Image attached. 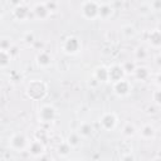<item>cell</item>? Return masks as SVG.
<instances>
[{"label":"cell","mask_w":161,"mask_h":161,"mask_svg":"<svg viewBox=\"0 0 161 161\" xmlns=\"http://www.w3.org/2000/svg\"><path fill=\"white\" fill-rule=\"evenodd\" d=\"M26 92H28V96L29 97H31L34 99H38V98H42L45 94L47 87L40 80H34V82L29 83V86L26 88Z\"/></svg>","instance_id":"obj_1"},{"label":"cell","mask_w":161,"mask_h":161,"mask_svg":"<svg viewBox=\"0 0 161 161\" xmlns=\"http://www.w3.org/2000/svg\"><path fill=\"white\" fill-rule=\"evenodd\" d=\"M99 125L104 131H112L117 125V116L113 112H106L99 117Z\"/></svg>","instance_id":"obj_2"},{"label":"cell","mask_w":161,"mask_h":161,"mask_svg":"<svg viewBox=\"0 0 161 161\" xmlns=\"http://www.w3.org/2000/svg\"><path fill=\"white\" fill-rule=\"evenodd\" d=\"M99 3L96 1H87L82 4V14L86 19H94L98 16Z\"/></svg>","instance_id":"obj_3"},{"label":"cell","mask_w":161,"mask_h":161,"mask_svg":"<svg viewBox=\"0 0 161 161\" xmlns=\"http://www.w3.org/2000/svg\"><path fill=\"white\" fill-rule=\"evenodd\" d=\"M55 114H57L55 108H54L53 106H50V104H45V106H43V107L40 108V111H39V119H40L42 122L50 123L52 121H54Z\"/></svg>","instance_id":"obj_4"},{"label":"cell","mask_w":161,"mask_h":161,"mask_svg":"<svg viewBox=\"0 0 161 161\" xmlns=\"http://www.w3.org/2000/svg\"><path fill=\"white\" fill-rule=\"evenodd\" d=\"M9 146L14 151H23L26 147V137L23 133H15L9 141Z\"/></svg>","instance_id":"obj_5"},{"label":"cell","mask_w":161,"mask_h":161,"mask_svg":"<svg viewBox=\"0 0 161 161\" xmlns=\"http://www.w3.org/2000/svg\"><path fill=\"white\" fill-rule=\"evenodd\" d=\"M63 49L68 54H75L80 49V42H79V39L77 36H68L64 40Z\"/></svg>","instance_id":"obj_6"},{"label":"cell","mask_w":161,"mask_h":161,"mask_svg":"<svg viewBox=\"0 0 161 161\" xmlns=\"http://www.w3.org/2000/svg\"><path fill=\"white\" fill-rule=\"evenodd\" d=\"M130 91H131V83L126 79H122V80L113 83V92L119 97L127 96L130 93Z\"/></svg>","instance_id":"obj_7"},{"label":"cell","mask_w":161,"mask_h":161,"mask_svg":"<svg viewBox=\"0 0 161 161\" xmlns=\"http://www.w3.org/2000/svg\"><path fill=\"white\" fill-rule=\"evenodd\" d=\"M125 74L126 73H125L122 65L113 64V65H111L108 68V80H112L113 83L114 82H118V80H122Z\"/></svg>","instance_id":"obj_8"},{"label":"cell","mask_w":161,"mask_h":161,"mask_svg":"<svg viewBox=\"0 0 161 161\" xmlns=\"http://www.w3.org/2000/svg\"><path fill=\"white\" fill-rule=\"evenodd\" d=\"M28 150H29V153L34 157H42L44 155V151H45V147L43 145V142H40L39 140H34L29 143L28 146Z\"/></svg>","instance_id":"obj_9"},{"label":"cell","mask_w":161,"mask_h":161,"mask_svg":"<svg viewBox=\"0 0 161 161\" xmlns=\"http://www.w3.org/2000/svg\"><path fill=\"white\" fill-rule=\"evenodd\" d=\"M33 13H34V16L35 18H38V19H42V20H44V19H47L49 15H50V11L48 10V8L45 6V3H38V4H35V6H34V9H33Z\"/></svg>","instance_id":"obj_10"},{"label":"cell","mask_w":161,"mask_h":161,"mask_svg":"<svg viewBox=\"0 0 161 161\" xmlns=\"http://www.w3.org/2000/svg\"><path fill=\"white\" fill-rule=\"evenodd\" d=\"M36 63L40 68H48L52 64V55L45 50H40L36 55Z\"/></svg>","instance_id":"obj_11"},{"label":"cell","mask_w":161,"mask_h":161,"mask_svg":"<svg viewBox=\"0 0 161 161\" xmlns=\"http://www.w3.org/2000/svg\"><path fill=\"white\" fill-rule=\"evenodd\" d=\"M113 13V9L111 8V4L108 3H99L98 9V18L101 19H108Z\"/></svg>","instance_id":"obj_12"},{"label":"cell","mask_w":161,"mask_h":161,"mask_svg":"<svg viewBox=\"0 0 161 161\" xmlns=\"http://www.w3.org/2000/svg\"><path fill=\"white\" fill-rule=\"evenodd\" d=\"M148 43L153 48H161V33L157 29H153L148 34Z\"/></svg>","instance_id":"obj_13"},{"label":"cell","mask_w":161,"mask_h":161,"mask_svg":"<svg viewBox=\"0 0 161 161\" xmlns=\"http://www.w3.org/2000/svg\"><path fill=\"white\" fill-rule=\"evenodd\" d=\"M14 14L19 20H25V19L30 18V10L23 4H19V6L14 10Z\"/></svg>","instance_id":"obj_14"},{"label":"cell","mask_w":161,"mask_h":161,"mask_svg":"<svg viewBox=\"0 0 161 161\" xmlns=\"http://www.w3.org/2000/svg\"><path fill=\"white\" fill-rule=\"evenodd\" d=\"M140 136L143 138V140H148V138H152L155 136V128L150 123H146L141 127L140 130Z\"/></svg>","instance_id":"obj_15"},{"label":"cell","mask_w":161,"mask_h":161,"mask_svg":"<svg viewBox=\"0 0 161 161\" xmlns=\"http://www.w3.org/2000/svg\"><path fill=\"white\" fill-rule=\"evenodd\" d=\"M77 132L79 133L80 137H89L93 133V127H92L91 123L83 122V123H80V126H79V128H78Z\"/></svg>","instance_id":"obj_16"},{"label":"cell","mask_w":161,"mask_h":161,"mask_svg":"<svg viewBox=\"0 0 161 161\" xmlns=\"http://www.w3.org/2000/svg\"><path fill=\"white\" fill-rule=\"evenodd\" d=\"M94 78L98 82H106V80H108V68H106V67L97 68L96 72H94Z\"/></svg>","instance_id":"obj_17"},{"label":"cell","mask_w":161,"mask_h":161,"mask_svg":"<svg viewBox=\"0 0 161 161\" xmlns=\"http://www.w3.org/2000/svg\"><path fill=\"white\" fill-rule=\"evenodd\" d=\"M133 75L140 80H146L150 77V72H148V69L146 67H137L135 73H133Z\"/></svg>","instance_id":"obj_18"},{"label":"cell","mask_w":161,"mask_h":161,"mask_svg":"<svg viewBox=\"0 0 161 161\" xmlns=\"http://www.w3.org/2000/svg\"><path fill=\"white\" fill-rule=\"evenodd\" d=\"M11 55L8 50H0V65L1 68H6L9 64H10V60H11Z\"/></svg>","instance_id":"obj_19"},{"label":"cell","mask_w":161,"mask_h":161,"mask_svg":"<svg viewBox=\"0 0 161 161\" xmlns=\"http://www.w3.org/2000/svg\"><path fill=\"white\" fill-rule=\"evenodd\" d=\"M67 142L70 145V147H77V146H79V143H80V136H79V133H78V132H72V133L68 136Z\"/></svg>","instance_id":"obj_20"},{"label":"cell","mask_w":161,"mask_h":161,"mask_svg":"<svg viewBox=\"0 0 161 161\" xmlns=\"http://www.w3.org/2000/svg\"><path fill=\"white\" fill-rule=\"evenodd\" d=\"M70 150H72V147H70V145H69L68 142H62V143L58 146V153H59L60 156H63V157L68 156V155L70 153Z\"/></svg>","instance_id":"obj_21"},{"label":"cell","mask_w":161,"mask_h":161,"mask_svg":"<svg viewBox=\"0 0 161 161\" xmlns=\"http://www.w3.org/2000/svg\"><path fill=\"white\" fill-rule=\"evenodd\" d=\"M136 133V127L132 125V123H126L122 128V135L126 136V137H131Z\"/></svg>","instance_id":"obj_22"},{"label":"cell","mask_w":161,"mask_h":161,"mask_svg":"<svg viewBox=\"0 0 161 161\" xmlns=\"http://www.w3.org/2000/svg\"><path fill=\"white\" fill-rule=\"evenodd\" d=\"M122 68H123V70H125V73H126V74H133L137 67H136L135 62L127 60V62H125V63L122 64Z\"/></svg>","instance_id":"obj_23"},{"label":"cell","mask_w":161,"mask_h":161,"mask_svg":"<svg viewBox=\"0 0 161 161\" xmlns=\"http://www.w3.org/2000/svg\"><path fill=\"white\" fill-rule=\"evenodd\" d=\"M121 31H122V34H123L126 38H131V36H133V35L136 34V29H135L132 25H130V24L122 26Z\"/></svg>","instance_id":"obj_24"},{"label":"cell","mask_w":161,"mask_h":161,"mask_svg":"<svg viewBox=\"0 0 161 161\" xmlns=\"http://www.w3.org/2000/svg\"><path fill=\"white\" fill-rule=\"evenodd\" d=\"M135 57H136V59H141V60H143L145 58H147V50L145 49V48H137L136 49V52H135Z\"/></svg>","instance_id":"obj_25"},{"label":"cell","mask_w":161,"mask_h":161,"mask_svg":"<svg viewBox=\"0 0 161 161\" xmlns=\"http://www.w3.org/2000/svg\"><path fill=\"white\" fill-rule=\"evenodd\" d=\"M152 99H153L155 104L161 106V88H160V89H156V91L152 93Z\"/></svg>","instance_id":"obj_26"},{"label":"cell","mask_w":161,"mask_h":161,"mask_svg":"<svg viewBox=\"0 0 161 161\" xmlns=\"http://www.w3.org/2000/svg\"><path fill=\"white\" fill-rule=\"evenodd\" d=\"M9 39H6V38H3L1 39V42H0V49L1 50H9L10 48H11V43L10 42H8Z\"/></svg>","instance_id":"obj_27"},{"label":"cell","mask_w":161,"mask_h":161,"mask_svg":"<svg viewBox=\"0 0 161 161\" xmlns=\"http://www.w3.org/2000/svg\"><path fill=\"white\" fill-rule=\"evenodd\" d=\"M24 42L25 43H28V44H34V42H35V38H34V34L33 33H30V31H28V33H25V35H24Z\"/></svg>","instance_id":"obj_28"},{"label":"cell","mask_w":161,"mask_h":161,"mask_svg":"<svg viewBox=\"0 0 161 161\" xmlns=\"http://www.w3.org/2000/svg\"><path fill=\"white\" fill-rule=\"evenodd\" d=\"M57 3H54V1H52V3H45V6L48 8V10L49 11H53V10H55L57 9Z\"/></svg>","instance_id":"obj_29"},{"label":"cell","mask_w":161,"mask_h":161,"mask_svg":"<svg viewBox=\"0 0 161 161\" xmlns=\"http://www.w3.org/2000/svg\"><path fill=\"white\" fill-rule=\"evenodd\" d=\"M18 50H19V48H18L16 45H11V48H10V49H9L8 52L10 53V55H11V57H15V55H16V54L19 53Z\"/></svg>","instance_id":"obj_30"},{"label":"cell","mask_w":161,"mask_h":161,"mask_svg":"<svg viewBox=\"0 0 161 161\" xmlns=\"http://www.w3.org/2000/svg\"><path fill=\"white\" fill-rule=\"evenodd\" d=\"M150 6H151V9L157 10L161 8V1H152V3H150Z\"/></svg>","instance_id":"obj_31"},{"label":"cell","mask_w":161,"mask_h":161,"mask_svg":"<svg viewBox=\"0 0 161 161\" xmlns=\"http://www.w3.org/2000/svg\"><path fill=\"white\" fill-rule=\"evenodd\" d=\"M122 161H136V160H135V156L133 155L127 153V155H123L122 156Z\"/></svg>","instance_id":"obj_32"},{"label":"cell","mask_w":161,"mask_h":161,"mask_svg":"<svg viewBox=\"0 0 161 161\" xmlns=\"http://www.w3.org/2000/svg\"><path fill=\"white\" fill-rule=\"evenodd\" d=\"M156 64H157L158 67H161V54H158V55L156 57Z\"/></svg>","instance_id":"obj_33"},{"label":"cell","mask_w":161,"mask_h":161,"mask_svg":"<svg viewBox=\"0 0 161 161\" xmlns=\"http://www.w3.org/2000/svg\"><path fill=\"white\" fill-rule=\"evenodd\" d=\"M156 83L161 86V73H160V74H157V77H156Z\"/></svg>","instance_id":"obj_34"},{"label":"cell","mask_w":161,"mask_h":161,"mask_svg":"<svg viewBox=\"0 0 161 161\" xmlns=\"http://www.w3.org/2000/svg\"><path fill=\"white\" fill-rule=\"evenodd\" d=\"M157 30H158V31H160V33H161V23H160V24H158V28H157Z\"/></svg>","instance_id":"obj_35"},{"label":"cell","mask_w":161,"mask_h":161,"mask_svg":"<svg viewBox=\"0 0 161 161\" xmlns=\"http://www.w3.org/2000/svg\"><path fill=\"white\" fill-rule=\"evenodd\" d=\"M153 161H161V158H160V157H157V158H155Z\"/></svg>","instance_id":"obj_36"},{"label":"cell","mask_w":161,"mask_h":161,"mask_svg":"<svg viewBox=\"0 0 161 161\" xmlns=\"http://www.w3.org/2000/svg\"><path fill=\"white\" fill-rule=\"evenodd\" d=\"M157 157H160V158H161V152H158V155H157Z\"/></svg>","instance_id":"obj_37"},{"label":"cell","mask_w":161,"mask_h":161,"mask_svg":"<svg viewBox=\"0 0 161 161\" xmlns=\"http://www.w3.org/2000/svg\"><path fill=\"white\" fill-rule=\"evenodd\" d=\"M69 161H77V160H69Z\"/></svg>","instance_id":"obj_38"}]
</instances>
